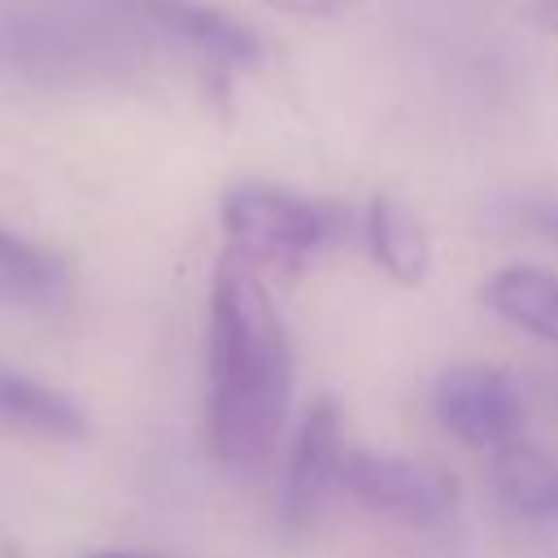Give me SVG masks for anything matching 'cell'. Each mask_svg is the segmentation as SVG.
I'll return each mask as SVG.
<instances>
[{"label":"cell","mask_w":558,"mask_h":558,"mask_svg":"<svg viewBox=\"0 0 558 558\" xmlns=\"http://www.w3.org/2000/svg\"><path fill=\"white\" fill-rule=\"evenodd\" d=\"M209 375V449L227 471H257L270 462L292 401V340L288 323L253 266L222 253L209 279L205 323Z\"/></svg>","instance_id":"6da1fadb"},{"label":"cell","mask_w":558,"mask_h":558,"mask_svg":"<svg viewBox=\"0 0 558 558\" xmlns=\"http://www.w3.org/2000/svg\"><path fill=\"white\" fill-rule=\"evenodd\" d=\"M218 222L231 244V257H240L244 266H270L279 275H296L318 253L344 240L353 214L336 201L305 196L292 187L235 183L222 192Z\"/></svg>","instance_id":"7a4b0ae2"},{"label":"cell","mask_w":558,"mask_h":558,"mask_svg":"<svg viewBox=\"0 0 558 558\" xmlns=\"http://www.w3.org/2000/svg\"><path fill=\"white\" fill-rule=\"evenodd\" d=\"M340 488L357 497L366 510L388 514L410 527H436L458 506V480L423 458L405 453H375V449H344Z\"/></svg>","instance_id":"3957f363"},{"label":"cell","mask_w":558,"mask_h":558,"mask_svg":"<svg viewBox=\"0 0 558 558\" xmlns=\"http://www.w3.org/2000/svg\"><path fill=\"white\" fill-rule=\"evenodd\" d=\"M344 449L349 445H344L340 405L331 397L310 401L288 440V458L279 475V532L283 536L301 541L305 532H314L331 488H340Z\"/></svg>","instance_id":"277c9868"},{"label":"cell","mask_w":558,"mask_h":558,"mask_svg":"<svg viewBox=\"0 0 558 558\" xmlns=\"http://www.w3.org/2000/svg\"><path fill=\"white\" fill-rule=\"evenodd\" d=\"M432 414L462 445L493 453V449L519 440L523 397L501 366L458 362V366L440 371V379L432 384Z\"/></svg>","instance_id":"5b68a950"},{"label":"cell","mask_w":558,"mask_h":558,"mask_svg":"<svg viewBox=\"0 0 558 558\" xmlns=\"http://www.w3.org/2000/svg\"><path fill=\"white\" fill-rule=\"evenodd\" d=\"M126 4L144 13L153 26L179 35L183 44H192L196 52L222 65H257L266 57L262 35L209 0H126Z\"/></svg>","instance_id":"8992f818"},{"label":"cell","mask_w":558,"mask_h":558,"mask_svg":"<svg viewBox=\"0 0 558 558\" xmlns=\"http://www.w3.org/2000/svg\"><path fill=\"white\" fill-rule=\"evenodd\" d=\"M362 240H366V253L371 262L405 283V288H418L427 275H432V235L423 227V218L392 192H375L362 209Z\"/></svg>","instance_id":"52a82bcc"},{"label":"cell","mask_w":558,"mask_h":558,"mask_svg":"<svg viewBox=\"0 0 558 558\" xmlns=\"http://www.w3.org/2000/svg\"><path fill=\"white\" fill-rule=\"evenodd\" d=\"M480 301L510 327L558 349V275L536 262H510L484 275Z\"/></svg>","instance_id":"ba28073f"},{"label":"cell","mask_w":558,"mask_h":558,"mask_svg":"<svg viewBox=\"0 0 558 558\" xmlns=\"http://www.w3.org/2000/svg\"><path fill=\"white\" fill-rule=\"evenodd\" d=\"M488 480L497 497L523 519H558V458L541 445L510 440L493 449Z\"/></svg>","instance_id":"9c48e42d"},{"label":"cell","mask_w":558,"mask_h":558,"mask_svg":"<svg viewBox=\"0 0 558 558\" xmlns=\"http://www.w3.org/2000/svg\"><path fill=\"white\" fill-rule=\"evenodd\" d=\"M0 427L48 436V440H78L87 436V414L65 392L0 366Z\"/></svg>","instance_id":"30bf717a"},{"label":"cell","mask_w":558,"mask_h":558,"mask_svg":"<svg viewBox=\"0 0 558 558\" xmlns=\"http://www.w3.org/2000/svg\"><path fill=\"white\" fill-rule=\"evenodd\" d=\"M70 292V270L57 253L0 227V305L57 310Z\"/></svg>","instance_id":"8fae6325"},{"label":"cell","mask_w":558,"mask_h":558,"mask_svg":"<svg viewBox=\"0 0 558 558\" xmlns=\"http://www.w3.org/2000/svg\"><path fill=\"white\" fill-rule=\"evenodd\" d=\"M275 13H288V17H310V22H331V17H344L357 0H257Z\"/></svg>","instance_id":"7c38bea8"},{"label":"cell","mask_w":558,"mask_h":558,"mask_svg":"<svg viewBox=\"0 0 558 558\" xmlns=\"http://www.w3.org/2000/svg\"><path fill=\"white\" fill-rule=\"evenodd\" d=\"M536 22L549 26V31H558V0H541L536 4Z\"/></svg>","instance_id":"4fadbf2b"},{"label":"cell","mask_w":558,"mask_h":558,"mask_svg":"<svg viewBox=\"0 0 558 558\" xmlns=\"http://www.w3.org/2000/svg\"><path fill=\"white\" fill-rule=\"evenodd\" d=\"M532 222H536L541 231H549V235H558V209H541V214H532Z\"/></svg>","instance_id":"5bb4252c"},{"label":"cell","mask_w":558,"mask_h":558,"mask_svg":"<svg viewBox=\"0 0 558 558\" xmlns=\"http://www.w3.org/2000/svg\"><path fill=\"white\" fill-rule=\"evenodd\" d=\"M92 558H140V554H118V549H109V554H92Z\"/></svg>","instance_id":"9a60e30c"}]
</instances>
